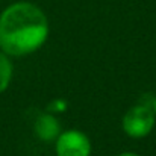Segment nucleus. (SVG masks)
<instances>
[{
	"label": "nucleus",
	"instance_id": "3",
	"mask_svg": "<svg viewBox=\"0 0 156 156\" xmlns=\"http://www.w3.org/2000/svg\"><path fill=\"white\" fill-rule=\"evenodd\" d=\"M91 143L79 130H67L56 138L58 156H90Z\"/></svg>",
	"mask_w": 156,
	"mask_h": 156
},
{
	"label": "nucleus",
	"instance_id": "4",
	"mask_svg": "<svg viewBox=\"0 0 156 156\" xmlns=\"http://www.w3.org/2000/svg\"><path fill=\"white\" fill-rule=\"evenodd\" d=\"M59 123L52 115H41L35 123V130L43 141H55L59 136Z\"/></svg>",
	"mask_w": 156,
	"mask_h": 156
},
{
	"label": "nucleus",
	"instance_id": "6",
	"mask_svg": "<svg viewBox=\"0 0 156 156\" xmlns=\"http://www.w3.org/2000/svg\"><path fill=\"white\" fill-rule=\"evenodd\" d=\"M118 156H138V155H135V153H130V152H126V153H121V155H118Z\"/></svg>",
	"mask_w": 156,
	"mask_h": 156
},
{
	"label": "nucleus",
	"instance_id": "2",
	"mask_svg": "<svg viewBox=\"0 0 156 156\" xmlns=\"http://www.w3.org/2000/svg\"><path fill=\"white\" fill-rule=\"evenodd\" d=\"M155 124V115L146 105L133 106L123 118V129L132 138H143L150 133Z\"/></svg>",
	"mask_w": 156,
	"mask_h": 156
},
{
	"label": "nucleus",
	"instance_id": "1",
	"mask_svg": "<svg viewBox=\"0 0 156 156\" xmlns=\"http://www.w3.org/2000/svg\"><path fill=\"white\" fill-rule=\"evenodd\" d=\"M49 35L44 12L27 2L8 6L0 15V49L11 56H23L38 50Z\"/></svg>",
	"mask_w": 156,
	"mask_h": 156
},
{
	"label": "nucleus",
	"instance_id": "7",
	"mask_svg": "<svg viewBox=\"0 0 156 156\" xmlns=\"http://www.w3.org/2000/svg\"><path fill=\"white\" fill-rule=\"evenodd\" d=\"M153 108H155V112H156V99L153 100Z\"/></svg>",
	"mask_w": 156,
	"mask_h": 156
},
{
	"label": "nucleus",
	"instance_id": "5",
	"mask_svg": "<svg viewBox=\"0 0 156 156\" xmlns=\"http://www.w3.org/2000/svg\"><path fill=\"white\" fill-rule=\"evenodd\" d=\"M12 79V62L9 61L8 55L0 52V94L9 87Z\"/></svg>",
	"mask_w": 156,
	"mask_h": 156
}]
</instances>
